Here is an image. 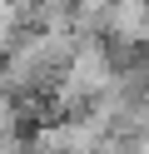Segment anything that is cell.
Masks as SVG:
<instances>
[{
	"instance_id": "6da1fadb",
	"label": "cell",
	"mask_w": 149,
	"mask_h": 154,
	"mask_svg": "<svg viewBox=\"0 0 149 154\" xmlns=\"http://www.w3.org/2000/svg\"><path fill=\"white\" fill-rule=\"evenodd\" d=\"M35 154H65V149H35Z\"/></svg>"
}]
</instances>
